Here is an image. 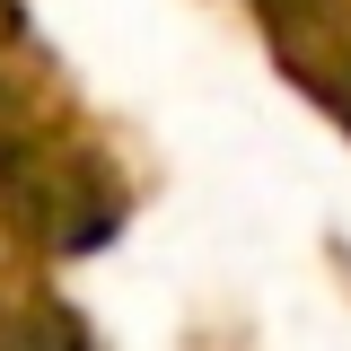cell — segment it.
Instances as JSON below:
<instances>
[{"instance_id":"cell-1","label":"cell","mask_w":351,"mask_h":351,"mask_svg":"<svg viewBox=\"0 0 351 351\" xmlns=\"http://www.w3.org/2000/svg\"><path fill=\"white\" fill-rule=\"evenodd\" d=\"M255 9L272 27V44H281V62L351 123V18H343V0H255Z\"/></svg>"}]
</instances>
